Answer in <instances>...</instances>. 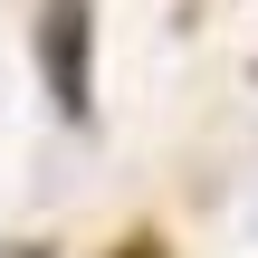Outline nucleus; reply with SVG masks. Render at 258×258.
Returning <instances> with one entry per match:
<instances>
[{
    "instance_id": "1",
    "label": "nucleus",
    "mask_w": 258,
    "mask_h": 258,
    "mask_svg": "<svg viewBox=\"0 0 258 258\" xmlns=\"http://www.w3.org/2000/svg\"><path fill=\"white\" fill-rule=\"evenodd\" d=\"M38 77H48V105L86 124V96H96V10L86 0H38Z\"/></svg>"
}]
</instances>
